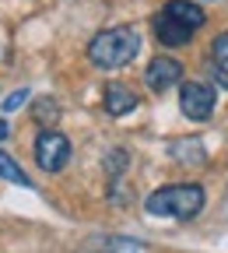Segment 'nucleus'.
<instances>
[{
	"mask_svg": "<svg viewBox=\"0 0 228 253\" xmlns=\"http://www.w3.org/2000/svg\"><path fill=\"white\" fill-rule=\"evenodd\" d=\"M148 214L154 218H179V221H190L204 211V186L197 183H172V186H161L154 194H148L144 201Z\"/></svg>",
	"mask_w": 228,
	"mask_h": 253,
	"instance_id": "obj_3",
	"label": "nucleus"
},
{
	"mask_svg": "<svg viewBox=\"0 0 228 253\" xmlns=\"http://www.w3.org/2000/svg\"><path fill=\"white\" fill-rule=\"evenodd\" d=\"M0 179H7V183H18V186H32V179H28V172L14 162V158L7 155V151H0Z\"/></svg>",
	"mask_w": 228,
	"mask_h": 253,
	"instance_id": "obj_8",
	"label": "nucleus"
},
{
	"mask_svg": "<svg viewBox=\"0 0 228 253\" xmlns=\"http://www.w3.org/2000/svg\"><path fill=\"white\" fill-rule=\"evenodd\" d=\"M207 14L190 4V0H169L154 18H151V28H154V39L169 49H179V46H190V39L204 28Z\"/></svg>",
	"mask_w": 228,
	"mask_h": 253,
	"instance_id": "obj_1",
	"label": "nucleus"
},
{
	"mask_svg": "<svg viewBox=\"0 0 228 253\" xmlns=\"http://www.w3.org/2000/svg\"><path fill=\"white\" fill-rule=\"evenodd\" d=\"M126 166H130V155H126L123 148H113V151L106 155V172H109L113 179H116V176H119Z\"/></svg>",
	"mask_w": 228,
	"mask_h": 253,
	"instance_id": "obj_11",
	"label": "nucleus"
},
{
	"mask_svg": "<svg viewBox=\"0 0 228 253\" xmlns=\"http://www.w3.org/2000/svg\"><path fill=\"white\" fill-rule=\"evenodd\" d=\"M144 81L154 95H161V91H169L172 84L183 81V63L176 56H154L148 63V71H144Z\"/></svg>",
	"mask_w": 228,
	"mask_h": 253,
	"instance_id": "obj_6",
	"label": "nucleus"
},
{
	"mask_svg": "<svg viewBox=\"0 0 228 253\" xmlns=\"http://www.w3.org/2000/svg\"><path fill=\"white\" fill-rule=\"evenodd\" d=\"M211 60H214V67L228 78V32H225V36H218V39L211 42Z\"/></svg>",
	"mask_w": 228,
	"mask_h": 253,
	"instance_id": "obj_10",
	"label": "nucleus"
},
{
	"mask_svg": "<svg viewBox=\"0 0 228 253\" xmlns=\"http://www.w3.org/2000/svg\"><path fill=\"white\" fill-rule=\"evenodd\" d=\"M141 53V36L134 25H116L99 32L91 42H88V60L95 63L99 71H116L134 63V56Z\"/></svg>",
	"mask_w": 228,
	"mask_h": 253,
	"instance_id": "obj_2",
	"label": "nucleus"
},
{
	"mask_svg": "<svg viewBox=\"0 0 228 253\" xmlns=\"http://www.w3.org/2000/svg\"><path fill=\"white\" fill-rule=\"evenodd\" d=\"M137 102H141L137 91L130 88V84H123V81H109V84L102 88V106H106L109 116H126V113H134Z\"/></svg>",
	"mask_w": 228,
	"mask_h": 253,
	"instance_id": "obj_7",
	"label": "nucleus"
},
{
	"mask_svg": "<svg viewBox=\"0 0 228 253\" xmlns=\"http://www.w3.org/2000/svg\"><path fill=\"white\" fill-rule=\"evenodd\" d=\"M25 99H28V88H18V91H11L7 99H4V109H7V113H14V109H18Z\"/></svg>",
	"mask_w": 228,
	"mask_h": 253,
	"instance_id": "obj_12",
	"label": "nucleus"
},
{
	"mask_svg": "<svg viewBox=\"0 0 228 253\" xmlns=\"http://www.w3.org/2000/svg\"><path fill=\"white\" fill-rule=\"evenodd\" d=\"M36 162L42 172H60V169H67L71 162V141L63 137L60 130H46L36 137Z\"/></svg>",
	"mask_w": 228,
	"mask_h": 253,
	"instance_id": "obj_4",
	"label": "nucleus"
},
{
	"mask_svg": "<svg viewBox=\"0 0 228 253\" xmlns=\"http://www.w3.org/2000/svg\"><path fill=\"white\" fill-rule=\"evenodd\" d=\"M214 99H218L214 88L204 84V81H186V84L179 88V109H183V116L193 120V123L211 120V113H214Z\"/></svg>",
	"mask_w": 228,
	"mask_h": 253,
	"instance_id": "obj_5",
	"label": "nucleus"
},
{
	"mask_svg": "<svg viewBox=\"0 0 228 253\" xmlns=\"http://www.w3.org/2000/svg\"><path fill=\"white\" fill-rule=\"evenodd\" d=\"M7 134H11V126H7V123H4V120H0V141H4V137H7Z\"/></svg>",
	"mask_w": 228,
	"mask_h": 253,
	"instance_id": "obj_13",
	"label": "nucleus"
},
{
	"mask_svg": "<svg viewBox=\"0 0 228 253\" xmlns=\"http://www.w3.org/2000/svg\"><path fill=\"white\" fill-rule=\"evenodd\" d=\"M32 116H36V123L39 126H53L56 120H60V106H56V99H36V106H32Z\"/></svg>",
	"mask_w": 228,
	"mask_h": 253,
	"instance_id": "obj_9",
	"label": "nucleus"
}]
</instances>
